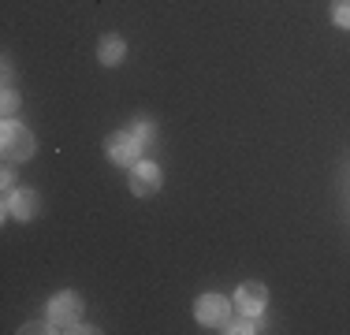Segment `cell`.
Listing matches in <instances>:
<instances>
[{"label": "cell", "mask_w": 350, "mask_h": 335, "mask_svg": "<svg viewBox=\"0 0 350 335\" xmlns=\"http://www.w3.org/2000/svg\"><path fill=\"white\" fill-rule=\"evenodd\" d=\"M131 190H135L138 198L157 194V190H161V168H157V164H149V161L135 164V172H131Z\"/></svg>", "instance_id": "277c9868"}, {"label": "cell", "mask_w": 350, "mask_h": 335, "mask_svg": "<svg viewBox=\"0 0 350 335\" xmlns=\"http://www.w3.org/2000/svg\"><path fill=\"white\" fill-rule=\"evenodd\" d=\"M265 298H269V291L261 287V283H243V287L235 291V302H239V309L250 317H257L265 309Z\"/></svg>", "instance_id": "52a82bcc"}, {"label": "cell", "mask_w": 350, "mask_h": 335, "mask_svg": "<svg viewBox=\"0 0 350 335\" xmlns=\"http://www.w3.org/2000/svg\"><path fill=\"white\" fill-rule=\"evenodd\" d=\"M4 209H8V216H15V220H34L38 194H34V190H8Z\"/></svg>", "instance_id": "5b68a950"}, {"label": "cell", "mask_w": 350, "mask_h": 335, "mask_svg": "<svg viewBox=\"0 0 350 335\" xmlns=\"http://www.w3.org/2000/svg\"><path fill=\"white\" fill-rule=\"evenodd\" d=\"M0 149H4V161H30V157H34V134L23 127V123L4 120Z\"/></svg>", "instance_id": "6da1fadb"}, {"label": "cell", "mask_w": 350, "mask_h": 335, "mask_svg": "<svg viewBox=\"0 0 350 335\" xmlns=\"http://www.w3.org/2000/svg\"><path fill=\"white\" fill-rule=\"evenodd\" d=\"M12 112H15V94L8 90V94H4V116H12Z\"/></svg>", "instance_id": "7c38bea8"}, {"label": "cell", "mask_w": 350, "mask_h": 335, "mask_svg": "<svg viewBox=\"0 0 350 335\" xmlns=\"http://www.w3.org/2000/svg\"><path fill=\"white\" fill-rule=\"evenodd\" d=\"M49 313H53L56 324H75L82 317V295H75V291L56 295L53 302H49Z\"/></svg>", "instance_id": "3957f363"}, {"label": "cell", "mask_w": 350, "mask_h": 335, "mask_svg": "<svg viewBox=\"0 0 350 335\" xmlns=\"http://www.w3.org/2000/svg\"><path fill=\"white\" fill-rule=\"evenodd\" d=\"M123 53H127V45H123V38H116V34H108V38H101V49H97V60H101L105 67H116L123 60Z\"/></svg>", "instance_id": "ba28073f"}, {"label": "cell", "mask_w": 350, "mask_h": 335, "mask_svg": "<svg viewBox=\"0 0 350 335\" xmlns=\"http://www.w3.org/2000/svg\"><path fill=\"white\" fill-rule=\"evenodd\" d=\"M224 332H231V335H250V332H257V328H254V321H250V313H246V317H239V321H231Z\"/></svg>", "instance_id": "30bf717a"}, {"label": "cell", "mask_w": 350, "mask_h": 335, "mask_svg": "<svg viewBox=\"0 0 350 335\" xmlns=\"http://www.w3.org/2000/svg\"><path fill=\"white\" fill-rule=\"evenodd\" d=\"M332 19H336L339 27H347V30H350V0H339L336 12H332Z\"/></svg>", "instance_id": "8fae6325"}, {"label": "cell", "mask_w": 350, "mask_h": 335, "mask_svg": "<svg viewBox=\"0 0 350 335\" xmlns=\"http://www.w3.org/2000/svg\"><path fill=\"white\" fill-rule=\"evenodd\" d=\"M131 134L138 138V146H142V149H146V146H153V138H157V131H153V123H149V120H138Z\"/></svg>", "instance_id": "9c48e42d"}, {"label": "cell", "mask_w": 350, "mask_h": 335, "mask_svg": "<svg viewBox=\"0 0 350 335\" xmlns=\"http://www.w3.org/2000/svg\"><path fill=\"white\" fill-rule=\"evenodd\" d=\"M194 317H198L202 324H224V321H228V298H220V295H205V298H198Z\"/></svg>", "instance_id": "8992f818"}, {"label": "cell", "mask_w": 350, "mask_h": 335, "mask_svg": "<svg viewBox=\"0 0 350 335\" xmlns=\"http://www.w3.org/2000/svg\"><path fill=\"white\" fill-rule=\"evenodd\" d=\"M105 153H108V161H112V164H138L142 146H138V138L131 131H116V134H108Z\"/></svg>", "instance_id": "7a4b0ae2"}]
</instances>
